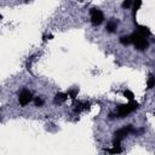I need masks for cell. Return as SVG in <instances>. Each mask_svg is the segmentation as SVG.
<instances>
[{"mask_svg": "<svg viewBox=\"0 0 155 155\" xmlns=\"http://www.w3.org/2000/svg\"><path fill=\"white\" fill-rule=\"evenodd\" d=\"M90 14H91V23L93 26H100L104 21V15L100 9L92 8L90 10Z\"/></svg>", "mask_w": 155, "mask_h": 155, "instance_id": "3", "label": "cell"}, {"mask_svg": "<svg viewBox=\"0 0 155 155\" xmlns=\"http://www.w3.org/2000/svg\"><path fill=\"white\" fill-rule=\"evenodd\" d=\"M136 23V22H134ZM136 26H137V28H138V30L137 32H139L141 34H143L144 36H148L149 34H150V30H149V28L148 27H144V26H138L137 23H136Z\"/></svg>", "mask_w": 155, "mask_h": 155, "instance_id": "8", "label": "cell"}, {"mask_svg": "<svg viewBox=\"0 0 155 155\" xmlns=\"http://www.w3.org/2000/svg\"><path fill=\"white\" fill-rule=\"evenodd\" d=\"M131 40H132V44L134 45V47L138 50V51H144L147 50V47L149 46L145 36L143 34H141L139 32H136L133 34H131Z\"/></svg>", "mask_w": 155, "mask_h": 155, "instance_id": "1", "label": "cell"}, {"mask_svg": "<svg viewBox=\"0 0 155 155\" xmlns=\"http://www.w3.org/2000/svg\"><path fill=\"white\" fill-rule=\"evenodd\" d=\"M147 86H148V89H149V90H150V89H153V87L155 86V76H154L153 74H150V75H149V78H148Z\"/></svg>", "mask_w": 155, "mask_h": 155, "instance_id": "9", "label": "cell"}, {"mask_svg": "<svg viewBox=\"0 0 155 155\" xmlns=\"http://www.w3.org/2000/svg\"><path fill=\"white\" fill-rule=\"evenodd\" d=\"M142 5V0H134V3H133V15H136V12L139 10Z\"/></svg>", "mask_w": 155, "mask_h": 155, "instance_id": "13", "label": "cell"}, {"mask_svg": "<svg viewBox=\"0 0 155 155\" xmlns=\"http://www.w3.org/2000/svg\"><path fill=\"white\" fill-rule=\"evenodd\" d=\"M120 43H121L122 45H130V44H132V40H131V35L121 36V38H120Z\"/></svg>", "mask_w": 155, "mask_h": 155, "instance_id": "10", "label": "cell"}, {"mask_svg": "<svg viewBox=\"0 0 155 155\" xmlns=\"http://www.w3.org/2000/svg\"><path fill=\"white\" fill-rule=\"evenodd\" d=\"M122 9H128L132 6V0H124V3L121 4Z\"/></svg>", "mask_w": 155, "mask_h": 155, "instance_id": "15", "label": "cell"}, {"mask_svg": "<svg viewBox=\"0 0 155 155\" xmlns=\"http://www.w3.org/2000/svg\"><path fill=\"white\" fill-rule=\"evenodd\" d=\"M34 103H35V106H36V107H41V106L44 104V100H43V98H40V97H36V98L34 100Z\"/></svg>", "mask_w": 155, "mask_h": 155, "instance_id": "16", "label": "cell"}, {"mask_svg": "<svg viewBox=\"0 0 155 155\" xmlns=\"http://www.w3.org/2000/svg\"><path fill=\"white\" fill-rule=\"evenodd\" d=\"M33 100V95L32 92L28 90V89H23L20 93V97H18V101H20V104L22 107H26L27 104H29Z\"/></svg>", "mask_w": 155, "mask_h": 155, "instance_id": "4", "label": "cell"}, {"mask_svg": "<svg viewBox=\"0 0 155 155\" xmlns=\"http://www.w3.org/2000/svg\"><path fill=\"white\" fill-rule=\"evenodd\" d=\"M124 96H125L128 101H133V97H134V96H133V93H132L131 91H128V90L124 91Z\"/></svg>", "mask_w": 155, "mask_h": 155, "instance_id": "14", "label": "cell"}, {"mask_svg": "<svg viewBox=\"0 0 155 155\" xmlns=\"http://www.w3.org/2000/svg\"><path fill=\"white\" fill-rule=\"evenodd\" d=\"M68 93H62V92H58L56 96H55V103L56 104H61V103H64L67 100H68Z\"/></svg>", "mask_w": 155, "mask_h": 155, "instance_id": "7", "label": "cell"}, {"mask_svg": "<svg viewBox=\"0 0 155 155\" xmlns=\"http://www.w3.org/2000/svg\"><path fill=\"white\" fill-rule=\"evenodd\" d=\"M78 92H79V89H70L68 91V96L71 98V100H75L76 96H78Z\"/></svg>", "mask_w": 155, "mask_h": 155, "instance_id": "12", "label": "cell"}, {"mask_svg": "<svg viewBox=\"0 0 155 155\" xmlns=\"http://www.w3.org/2000/svg\"><path fill=\"white\" fill-rule=\"evenodd\" d=\"M116 28H118V22H116L114 18L109 20V22L107 23V27H106L107 32H109V33H114V32H116Z\"/></svg>", "mask_w": 155, "mask_h": 155, "instance_id": "6", "label": "cell"}, {"mask_svg": "<svg viewBox=\"0 0 155 155\" xmlns=\"http://www.w3.org/2000/svg\"><path fill=\"white\" fill-rule=\"evenodd\" d=\"M74 112L75 113H80L83 110H86V109H90V103L87 102H78L74 104Z\"/></svg>", "mask_w": 155, "mask_h": 155, "instance_id": "5", "label": "cell"}, {"mask_svg": "<svg viewBox=\"0 0 155 155\" xmlns=\"http://www.w3.org/2000/svg\"><path fill=\"white\" fill-rule=\"evenodd\" d=\"M137 108H138V103L132 102V101L127 104H120L118 107V110H116V116L118 118H126L130 113L134 112Z\"/></svg>", "mask_w": 155, "mask_h": 155, "instance_id": "2", "label": "cell"}, {"mask_svg": "<svg viewBox=\"0 0 155 155\" xmlns=\"http://www.w3.org/2000/svg\"><path fill=\"white\" fill-rule=\"evenodd\" d=\"M107 153H110V154H119V153H121L122 151V149H121V147L120 145H114V148H112V149H107L106 150Z\"/></svg>", "mask_w": 155, "mask_h": 155, "instance_id": "11", "label": "cell"}]
</instances>
